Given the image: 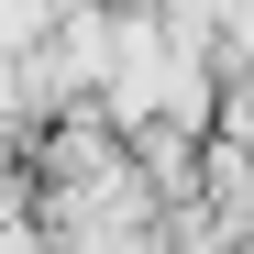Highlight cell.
<instances>
[{
    "label": "cell",
    "mask_w": 254,
    "mask_h": 254,
    "mask_svg": "<svg viewBox=\"0 0 254 254\" xmlns=\"http://www.w3.org/2000/svg\"><path fill=\"white\" fill-rule=\"evenodd\" d=\"M11 210H33V166H22V144H0V221Z\"/></svg>",
    "instance_id": "obj_1"
},
{
    "label": "cell",
    "mask_w": 254,
    "mask_h": 254,
    "mask_svg": "<svg viewBox=\"0 0 254 254\" xmlns=\"http://www.w3.org/2000/svg\"><path fill=\"white\" fill-rule=\"evenodd\" d=\"M232 254H254V232H243V243H232Z\"/></svg>",
    "instance_id": "obj_2"
}]
</instances>
